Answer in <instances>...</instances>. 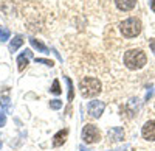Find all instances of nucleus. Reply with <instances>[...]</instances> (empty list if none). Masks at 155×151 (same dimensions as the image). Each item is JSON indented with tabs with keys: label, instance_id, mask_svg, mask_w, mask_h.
<instances>
[{
	"label": "nucleus",
	"instance_id": "nucleus-1",
	"mask_svg": "<svg viewBox=\"0 0 155 151\" xmlns=\"http://www.w3.org/2000/svg\"><path fill=\"white\" fill-rule=\"evenodd\" d=\"M146 55L143 50H140V48H132V50H127V52L124 53V64L127 69H130V70H138L141 67H144L146 64Z\"/></svg>",
	"mask_w": 155,
	"mask_h": 151
},
{
	"label": "nucleus",
	"instance_id": "nucleus-2",
	"mask_svg": "<svg viewBox=\"0 0 155 151\" xmlns=\"http://www.w3.org/2000/svg\"><path fill=\"white\" fill-rule=\"evenodd\" d=\"M79 91L82 94V97H96L101 92V81L98 78L93 77H87L84 80H81L79 83Z\"/></svg>",
	"mask_w": 155,
	"mask_h": 151
},
{
	"label": "nucleus",
	"instance_id": "nucleus-3",
	"mask_svg": "<svg viewBox=\"0 0 155 151\" xmlns=\"http://www.w3.org/2000/svg\"><path fill=\"white\" fill-rule=\"evenodd\" d=\"M120 30L126 37H135L141 31V22L137 17H129L120 23Z\"/></svg>",
	"mask_w": 155,
	"mask_h": 151
},
{
	"label": "nucleus",
	"instance_id": "nucleus-4",
	"mask_svg": "<svg viewBox=\"0 0 155 151\" xmlns=\"http://www.w3.org/2000/svg\"><path fill=\"white\" fill-rule=\"evenodd\" d=\"M99 139H101V134L95 125H85L82 129V140L85 143H95Z\"/></svg>",
	"mask_w": 155,
	"mask_h": 151
},
{
	"label": "nucleus",
	"instance_id": "nucleus-5",
	"mask_svg": "<svg viewBox=\"0 0 155 151\" xmlns=\"http://www.w3.org/2000/svg\"><path fill=\"white\" fill-rule=\"evenodd\" d=\"M104 101H99V100H93V101H90L88 106H87V112H88V115L90 117H93V118H99L102 115V112H104Z\"/></svg>",
	"mask_w": 155,
	"mask_h": 151
},
{
	"label": "nucleus",
	"instance_id": "nucleus-6",
	"mask_svg": "<svg viewBox=\"0 0 155 151\" xmlns=\"http://www.w3.org/2000/svg\"><path fill=\"white\" fill-rule=\"evenodd\" d=\"M141 134H143V137L146 140H150L153 142L155 140V120H149L144 123L143 129H141Z\"/></svg>",
	"mask_w": 155,
	"mask_h": 151
},
{
	"label": "nucleus",
	"instance_id": "nucleus-7",
	"mask_svg": "<svg viewBox=\"0 0 155 151\" xmlns=\"http://www.w3.org/2000/svg\"><path fill=\"white\" fill-rule=\"evenodd\" d=\"M31 56H33V52H31V50H25L23 53H20V55L17 56V64H19V70H20V72L28 66V61H30Z\"/></svg>",
	"mask_w": 155,
	"mask_h": 151
},
{
	"label": "nucleus",
	"instance_id": "nucleus-8",
	"mask_svg": "<svg viewBox=\"0 0 155 151\" xmlns=\"http://www.w3.org/2000/svg\"><path fill=\"white\" fill-rule=\"evenodd\" d=\"M115 5L121 11H130L135 8L137 0H115Z\"/></svg>",
	"mask_w": 155,
	"mask_h": 151
},
{
	"label": "nucleus",
	"instance_id": "nucleus-9",
	"mask_svg": "<svg viewBox=\"0 0 155 151\" xmlns=\"http://www.w3.org/2000/svg\"><path fill=\"white\" fill-rule=\"evenodd\" d=\"M109 139L112 142H118V140H123L124 139V129L120 128V126H116V128H112L109 131Z\"/></svg>",
	"mask_w": 155,
	"mask_h": 151
},
{
	"label": "nucleus",
	"instance_id": "nucleus-10",
	"mask_svg": "<svg viewBox=\"0 0 155 151\" xmlns=\"http://www.w3.org/2000/svg\"><path fill=\"white\" fill-rule=\"evenodd\" d=\"M67 136H68V129H62V131L56 132L54 137H53V146H61L64 142H65Z\"/></svg>",
	"mask_w": 155,
	"mask_h": 151
},
{
	"label": "nucleus",
	"instance_id": "nucleus-11",
	"mask_svg": "<svg viewBox=\"0 0 155 151\" xmlns=\"http://www.w3.org/2000/svg\"><path fill=\"white\" fill-rule=\"evenodd\" d=\"M30 44L34 47V48H37L39 52H42V53H50V50H48V47L47 45H44L41 41H37V39H34V37H30Z\"/></svg>",
	"mask_w": 155,
	"mask_h": 151
},
{
	"label": "nucleus",
	"instance_id": "nucleus-12",
	"mask_svg": "<svg viewBox=\"0 0 155 151\" xmlns=\"http://www.w3.org/2000/svg\"><path fill=\"white\" fill-rule=\"evenodd\" d=\"M22 44H23V37H22V36H16L14 39L9 42V50H11V52H16V50H17Z\"/></svg>",
	"mask_w": 155,
	"mask_h": 151
},
{
	"label": "nucleus",
	"instance_id": "nucleus-13",
	"mask_svg": "<svg viewBox=\"0 0 155 151\" xmlns=\"http://www.w3.org/2000/svg\"><path fill=\"white\" fill-rule=\"evenodd\" d=\"M9 30L6 28V27H2L0 25V42H6L8 39H9Z\"/></svg>",
	"mask_w": 155,
	"mask_h": 151
},
{
	"label": "nucleus",
	"instance_id": "nucleus-14",
	"mask_svg": "<svg viewBox=\"0 0 155 151\" xmlns=\"http://www.w3.org/2000/svg\"><path fill=\"white\" fill-rule=\"evenodd\" d=\"M50 92H51V94H54V95H59V94L62 92V91H61V87H59V81H58V80L53 81V86H51Z\"/></svg>",
	"mask_w": 155,
	"mask_h": 151
},
{
	"label": "nucleus",
	"instance_id": "nucleus-15",
	"mask_svg": "<svg viewBox=\"0 0 155 151\" xmlns=\"http://www.w3.org/2000/svg\"><path fill=\"white\" fill-rule=\"evenodd\" d=\"M0 105L5 108V111H9V98L6 95H3L2 98H0Z\"/></svg>",
	"mask_w": 155,
	"mask_h": 151
},
{
	"label": "nucleus",
	"instance_id": "nucleus-16",
	"mask_svg": "<svg viewBox=\"0 0 155 151\" xmlns=\"http://www.w3.org/2000/svg\"><path fill=\"white\" fill-rule=\"evenodd\" d=\"M50 108L51 109H61L62 108V101H61V100H51V101H50Z\"/></svg>",
	"mask_w": 155,
	"mask_h": 151
},
{
	"label": "nucleus",
	"instance_id": "nucleus-17",
	"mask_svg": "<svg viewBox=\"0 0 155 151\" xmlns=\"http://www.w3.org/2000/svg\"><path fill=\"white\" fill-rule=\"evenodd\" d=\"M65 81L68 84V101H71V100H73V84H71L70 78H65Z\"/></svg>",
	"mask_w": 155,
	"mask_h": 151
},
{
	"label": "nucleus",
	"instance_id": "nucleus-18",
	"mask_svg": "<svg viewBox=\"0 0 155 151\" xmlns=\"http://www.w3.org/2000/svg\"><path fill=\"white\" fill-rule=\"evenodd\" d=\"M36 62H42V64L48 66V67H53V61L50 59H44V58H36Z\"/></svg>",
	"mask_w": 155,
	"mask_h": 151
},
{
	"label": "nucleus",
	"instance_id": "nucleus-19",
	"mask_svg": "<svg viewBox=\"0 0 155 151\" xmlns=\"http://www.w3.org/2000/svg\"><path fill=\"white\" fill-rule=\"evenodd\" d=\"M5 123H6V117L3 112H0V126H5Z\"/></svg>",
	"mask_w": 155,
	"mask_h": 151
},
{
	"label": "nucleus",
	"instance_id": "nucleus-20",
	"mask_svg": "<svg viewBox=\"0 0 155 151\" xmlns=\"http://www.w3.org/2000/svg\"><path fill=\"white\" fill-rule=\"evenodd\" d=\"M149 44H150V48L153 50V53H155V39H150V42H149Z\"/></svg>",
	"mask_w": 155,
	"mask_h": 151
},
{
	"label": "nucleus",
	"instance_id": "nucleus-21",
	"mask_svg": "<svg viewBox=\"0 0 155 151\" xmlns=\"http://www.w3.org/2000/svg\"><path fill=\"white\" fill-rule=\"evenodd\" d=\"M150 8H152V11L155 12V0H150Z\"/></svg>",
	"mask_w": 155,
	"mask_h": 151
},
{
	"label": "nucleus",
	"instance_id": "nucleus-22",
	"mask_svg": "<svg viewBox=\"0 0 155 151\" xmlns=\"http://www.w3.org/2000/svg\"><path fill=\"white\" fill-rule=\"evenodd\" d=\"M79 149H81V151H88V149H85V146H84V145H81V146H79Z\"/></svg>",
	"mask_w": 155,
	"mask_h": 151
},
{
	"label": "nucleus",
	"instance_id": "nucleus-23",
	"mask_svg": "<svg viewBox=\"0 0 155 151\" xmlns=\"http://www.w3.org/2000/svg\"><path fill=\"white\" fill-rule=\"evenodd\" d=\"M0 146H2V142H0Z\"/></svg>",
	"mask_w": 155,
	"mask_h": 151
},
{
	"label": "nucleus",
	"instance_id": "nucleus-24",
	"mask_svg": "<svg viewBox=\"0 0 155 151\" xmlns=\"http://www.w3.org/2000/svg\"><path fill=\"white\" fill-rule=\"evenodd\" d=\"M118 151H121V149H118Z\"/></svg>",
	"mask_w": 155,
	"mask_h": 151
}]
</instances>
